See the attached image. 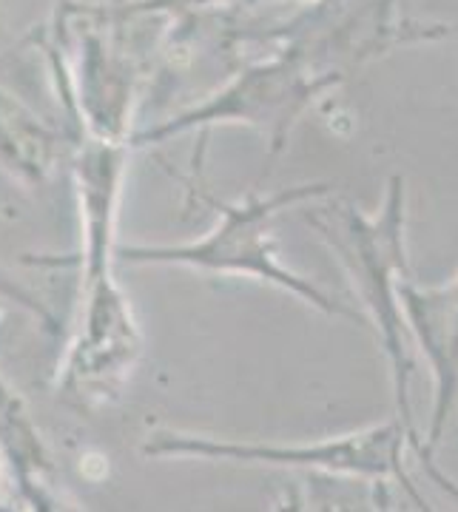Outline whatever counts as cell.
Wrapping results in <instances>:
<instances>
[{
  "label": "cell",
  "mask_w": 458,
  "mask_h": 512,
  "mask_svg": "<svg viewBox=\"0 0 458 512\" xmlns=\"http://www.w3.org/2000/svg\"><path fill=\"white\" fill-rule=\"evenodd\" d=\"M404 441L407 433L399 419L376 424L370 430L333 436L325 441L302 444H274V441H222L205 439L177 430H154L143 444L148 458H197V461H239V464H265L285 470H308L322 476L348 478V481H387L396 478L419 501L422 495L404 473Z\"/></svg>",
  "instance_id": "3957f363"
},
{
  "label": "cell",
  "mask_w": 458,
  "mask_h": 512,
  "mask_svg": "<svg viewBox=\"0 0 458 512\" xmlns=\"http://www.w3.org/2000/svg\"><path fill=\"white\" fill-rule=\"evenodd\" d=\"M333 83H339V74H311L302 55L285 52L274 60L242 69L228 86H222L220 92L205 97L188 111H180L143 131H134L129 146L131 151L163 146L188 131L234 123L268 134L271 154H276L288 140L296 120L302 117V111Z\"/></svg>",
  "instance_id": "277c9868"
},
{
  "label": "cell",
  "mask_w": 458,
  "mask_h": 512,
  "mask_svg": "<svg viewBox=\"0 0 458 512\" xmlns=\"http://www.w3.org/2000/svg\"><path fill=\"white\" fill-rule=\"evenodd\" d=\"M57 163V134L18 94L0 86V171L15 183L43 185Z\"/></svg>",
  "instance_id": "ba28073f"
},
{
  "label": "cell",
  "mask_w": 458,
  "mask_h": 512,
  "mask_svg": "<svg viewBox=\"0 0 458 512\" xmlns=\"http://www.w3.org/2000/svg\"><path fill=\"white\" fill-rule=\"evenodd\" d=\"M0 296H3L6 302H12V305L23 308V311L29 313V316H35L43 328H49V330L60 328V325H57L55 313H52V308H49L46 302H40L35 293L29 291L26 285H20L18 279H15L12 274H6L3 268H0Z\"/></svg>",
  "instance_id": "9c48e42d"
},
{
  "label": "cell",
  "mask_w": 458,
  "mask_h": 512,
  "mask_svg": "<svg viewBox=\"0 0 458 512\" xmlns=\"http://www.w3.org/2000/svg\"><path fill=\"white\" fill-rule=\"evenodd\" d=\"M0 456L20 512H86L60 476L26 399L0 373Z\"/></svg>",
  "instance_id": "8992f818"
},
{
  "label": "cell",
  "mask_w": 458,
  "mask_h": 512,
  "mask_svg": "<svg viewBox=\"0 0 458 512\" xmlns=\"http://www.w3.org/2000/svg\"><path fill=\"white\" fill-rule=\"evenodd\" d=\"M6 484H9V478H6V467H3V456H0V510H12V504H9V498H6Z\"/></svg>",
  "instance_id": "30bf717a"
},
{
  "label": "cell",
  "mask_w": 458,
  "mask_h": 512,
  "mask_svg": "<svg viewBox=\"0 0 458 512\" xmlns=\"http://www.w3.org/2000/svg\"><path fill=\"white\" fill-rule=\"evenodd\" d=\"M416 507H419V512H436L433 507H430V504H427V501H424V498H419V501H416Z\"/></svg>",
  "instance_id": "8fae6325"
},
{
  "label": "cell",
  "mask_w": 458,
  "mask_h": 512,
  "mask_svg": "<svg viewBox=\"0 0 458 512\" xmlns=\"http://www.w3.org/2000/svg\"><path fill=\"white\" fill-rule=\"evenodd\" d=\"M404 325L433 370V419L424 453L433 458L458 402V276L441 288H422L410 276L399 282Z\"/></svg>",
  "instance_id": "52a82bcc"
},
{
  "label": "cell",
  "mask_w": 458,
  "mask_h": 512,
  "mask_svg": "<svg viewBox=\"0 0 458 512\" xmlns=\"http://www.w3.org/2000/svg\"><path fill=\"white\" fill-rule=\"evenodd\" d=\"M328 191L330 185L325 183H305L268 194V197L251 194L237 205L208 197V202L220 211V220L208 234L191 242H168V245H160V242L120 245L117 262L146 265V268H160V265L188 268V271H202V274L251 276L308 302L316 311L336 316L339 313L336 299H330L319 285H313L305 276L291 271L288 265H282L276 259V242L271 237V220L276 214H282L296 202L325 197Z\"/></svg>",
  "instance_id": "7a4b0ae2"
},
{
  "label": "cell",
  "mask_w": 458,
  "mask_h": 512,
  "mask_svg": "<svg viewBox=\"0 0 458 512\" xmlns=\"http://www.w3.org/2000/svg\"><path fill=\"white\" fill-rule=\"evenodd\" d=\"M311 225L328 239L330 248L348 265L353 285L365 302L367 313L379 333V342L393 373V396H396V419L407 433V441L416 444V456L424 464V450L410 413V382H413V359H410V330L404 325L399 282L410 276L404 254V185L402 177L387 183L382 208L367 217L353 205H330L322 214H308Z\"/></svg>",
  "instance_id": "6da1fadb"
},
{
  "label": "cell",
  "mask_w": 458,
  "mask_h": 512,
  "mask_svg": "<svg viewBox=\"0 0 458 512\" xmlns=\"http://www.w3.org/2000/svg\"><path fill=\"white\" fill-rule=\"evenodd\" d=\"M0 512H12V510H0Z\"/></svg>",
  "instance_id": "4fadbf2b"
},
{
  "label": "cell",
  "mask_w": 458,
  "mask_h": 512,
  "mask_svg": "<svg viewBox=\"0 0 458 512\" xmlns=\"http://www.w3.org/2000/svg\"><path fill=\"white\" fill-rule=\"evenodd\" d=\"M282 512H294V510H282Z\"/></svg>",
  "instance_id": "7c38bea8"
},
{
  "label": "cell",
  "mask_w": 458,
  "mask_h": 512,
  "mask_svg": "<svg viewBox=\"0 0 458 512\" xmlns=\"http://www.w3.org/2000/svg\"><path fill=\"white\" fill-rule=\"evenodd\" d=\"M143 356V330L114 268L77 282L72 336L57 370V390L89 410L117 402Z\"/></svg>",
  "instance_id": "5b68a950"
}]
</instances>
